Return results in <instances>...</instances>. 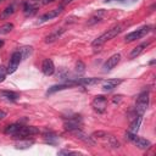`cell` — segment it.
Here are the masks:
<instances>
[{
  "mask_svg": "<svg viewBox=\"0 0 156 156\" xmlns=\"http://www.w3.org/2000/svg\"><path fill=\"white\" fill-rule=\"evenodd\" d=\"M39 133V129L34 126H22L21 129L13 135V138L16 139H23V138H27V136H32L34 134H38Z\"/></svg>",
  "mask_w": 156,
  "mask_h": 156,
  "instance_id": "obj_5",
  "label": "cell"
},
{
  "mask_svg": "<svg viewBox=\"0 0 156 156\" xmlns=\"http://www.w3.org/2000/svg\"><path fill=\"white\" fill-rule=\"evenodd\" d=\"M126 139L129 140V141H132L136 147H139L141 150H146V149H149L151 146V143L147 139L140 138L135 133H132V132H127L126 133Z\"/></svg>",
  "mask_w": 156,
  "mask_h": 156,
  "instance_id": "obj_2",
  "label": "cell"
},
{
  "mask_svg": "<svg viewBox=\"0 0 156 156\" xmlns=\"http://www.w3.org/2000/svg\"><path fill=\"white\" fill-rule=\"evenodd\" d=\"M2 45H4V41L0 39V48H2Z\"/></svg>",
  "mask_w": 156,
  "mask_h": 156,
  "instance_id": "obj_35",
  "label": "cell"
},
{
  "mask_svg": "<svg viewBox=\"0 0 156 156\" xmlns=\"http://www.w3.org/2000/svg\"><path fill=\"white\" fill-rule=\"evenodd\" d=\"M21 61H22V57H21L20 51L17 50L11 55V58H10V62H9V67H7V73L11 74V73L16 72V69L18 68Z\"/></svg>",
  "mask_w": 156,
  "mask_h": 156,
  "instance_id": "obj_8",
  "label": "cell"
},
{
  "mask_svg": "<svg viewBox=\"0 0 156 156\" xmlns=\"http://www.w3.org/2000/svg\"><path fill=\"white\" fill-rule=\"evenodd\" d=\"M149 44H150V43H149V41H146V43H141L140 45L135 46V48H134V49L130 51L129 57H130V58H135L136 56H139V55H140V54H141V52H143V51H144V50H145V49L149 46Z\"/></svg>",
  "mask_w": 156,
  "mask_h": 156,
  "instance_id": "obj_17",
  "label": "cell"
},
{
  "mask_svg": "<svg viewBox=\"0 0 156 156\" xmlns=\"http://www.w3.org/2000/svg\"><path fill=\"white\" fill-rule=\"evenodd\" d=\"M54 1H56V0H41V4H43V5H48V4L54 2Z\"/></svg>",
  "mask_w": 156,
  "mask_h": 156,
  "instance_id": "obj_34",
  "label": "cell"
},
{
  "mask_svg": "<svg viewBox=\"0 0 156 156\" xmlns=\"http://www.w3.org/2000/svg\"><path fill=\"white\" fill-rule=\"evenodd\" d=\"M106 138V140H107V143H108V145L110 146H112V147H119V143H118V140L113 136V135H106L105 136Z\"/></svg>",
  "mask_w": 156,
  "mask_h": 156,
  "instance_id": "obj_27",
  "label": "cell"
},
{
  "mask_svg": "<svg viewBox=\"0 0 156 156\" xmlns=\"http://www.w3.org/2000/svg\"><path fill=\"white\" fill-rule=\"evenodd\" d=\"M121 100H122V95H115L113 96V102L115 104H118Z\"/></svg>",
  "mask_w": 156,
  "mask_h": 156,
  "instance_id": "obj_31",
  "label": "cell"
},
{
  "mask_svg": "<svg viewBox=\"0 0 156 156\" xmlns=\"http://www.w3.org/2000/svg\"><path fill=\"white\" fill-rule=\"evenodd\" d=\"M34 144V140H29V139H26V138H23V139H20L16 144H15V147L16 149H20V150H24V149H29L32 145Z\"/></svg>",
  "mask_w": 156,
  "mask_h": 156,
  "instance_id": "obj_18",
  "label": "cell"
},
{
  "mask_svg": "<svg viewBox=\"0 0 156 156\" xmlns=\"http://www.w3.org/2000/svg\"><path fill=\"white\" fill-rule=\"evenodd\" d=\"M60 155H77V154H80V152H76V151H69V150H62L58 152Z\"/></svg>",
  "mask_w": 156,
  "mask_h": 156,
  "instance_id": "obj_30",
  "label": "cell"
},
{
  "mask_svg": "<svg viewBox=\"0 0 156 156\" xmlns=\"http://www.w3.org/2000/svg\"><path fill=\"white\" fill-rule=\"evenodd\" d=\"M122 28H123V27H122L121 24L113 26L112 28L107 29V32H105L104 34H101L100 37H98V38L91 43V45H93V46H100V45H102L104 43H106L107 40L113 39L115 37H117V35L122 32Z\"/></svg>",
  "mask_w": 156,
  "mask_h": 156,
  "instance_id": "obj_1",
  "label": "cell"
},
{
  "mask_svg": "<svg viewBox=\"0 0 156 156\" xmlns=\"http://www.w3.org/2000/svg\"><path fill=\"white\" fill-rule=\"evenodd\" d=\"M82 126V117L80 116H74V117H69L67 121H65L63 123V127L68 132H72L77 128H80Z\"/></svg>",
  "mask_w": 156,
  "mask_h": 156,
  "instance_id": "obj_9",
  "label": "cell"
},
{
  "mask_svg": "<svg viewBox=\"0 0 156 156\" xmlns=\"http://www.w3.org/2000/svg\"><path fill=\"white\" fill-rule=\"evenodd\" d=\"M62 9H63V7H61V6H60V7L55 9V10H51V11H49V12L44 13V15L40 17L39 22H45V21H49V20H52V18L57 17V16L62 12Z\"/></svg>",
  "mask_w": 156,
  "mask_h": 156,
  "instance_id": "obj_13",
  "label": "cell"
},
{
  "mask_svg": "<svg viewBox=\"0 0 156 156\" xmlns=\"http://www.w3.org/2000/svg\"><path fill=\"white\" fill-rule=\"evenodd\" d=\"M91 106H93V108H94L96 112L102 113V112H105V110H106V107H107V100H106V98L102 96V95H96V96L93 99V101H91Z\"/></svg>",
  "mask_w": 156,
  "mask_h": 156,
  "instance_id": "obj_6",
  "label": "cell"
},
{
  "mask_svg": "<svg viewBox=\"0 0 156 156\" xmlns=\"http://www.w3.org/2000/svg\"><path fill=\"white\" fill-rule=\"evenodd\" d=\"M65 30H66L65 28H57V29H55L52 33H50V34L45 38V43H48V44H49V43H54L56 39H58V38L65 33Z\"/></svg>",
  "mask_w": 156,
  "mask_h": 156,
  "instance_id": "obj_14",
  "label": "cell"
},
{
  "mask_svg": "<svg viewBox=\"0 0 156 156\" xmlns=\"http://www.w3.org/2000/svg\"><path fill=\"white\" fill-rule=\"evenodd\" d=\"M1 1H4V0H0V2H1Z\"/></svg>",
  "mask_w": 156,
  "mask_h": 156,
  "instance_id": "obj_36",
  "label": "cell"
},
{
  "mask_svg": "<svg viewBox=\"0 0 156 156\" xmlns=\"http://www.w3.org/2000/svg\"><path fill=\"white\" fill-rule=\"evenodd\" d=\"M122 83V79H108L107 82H105L102 84V89L105 91H111L113 90L115 88H117L119 84Z\"/></svg>",
  "mask_w": 156,
  "mask_h": 156,
  "instance_id": "obj_15",
  "label": "cell"
},
{
  "mask_svg": "<svg viewBox=\"0 0 156 156\" xmlns=\"http://www.w3.org/2000/svg\"><path fill=\"white\" fill-rule=\"evenodd\" d=\"M104 11L102 10H99L95 15H93L91 17H90V21H88V24H93V23H95V22H98V21H100V20H102V16H104Z\"/></svg>",
  "mask_w": 156,
  "mask_h": 156,
  "instance_id": "obj_25",
  "label": "cell"
},
{
  "mask_svg": "<svg viewBox=\"0 0 156 156\" xmlns=\"http://www.w3.org/2000/svg\"><path fill=\"white\" fill-rule=\"evenodd\" d=\"M101 79L99 78H78L77 79V85H94L100 83Z\"/></svg>",
  "mask_w": 156,
  "mask_h": 156,
  "instance_id": "obj_20",
  "label": "cell"
},
{
  "mask_svg": "<svg viewBox=\"0 0 156 156\" xmlns=\"http://www.w3.org/2000/svg\"><path fill=\"white\" fill-rule=\"evenodd\" d=\"M147 106H149V91H143L136 98V104H135L136 115H141L143 116L145 113Z\"/></svg>",
  "mask_w": 156,
  "mask_h": 156,
  "instance_id": "obj_3",
  "label": "cell"
},
{
  "mask_svg": "<svg viewBox=\"0 0 156 156\" xmlns=\"http://www.w3.org/2000/svg\"><path fill=\"white\" fill-rule=\"evenodd\" d=\"M44 139H45V141L49 143V144H56V143L58 141V136H57L55 133H52V132H46V133L44 134Z\"/></svg>",
  "mask_w": 156,
  "mask_h": 156,
  "instance_id": "obj_22",
  "label": "cell"
},
{
  "mask_svg": "<svg viewBox=\"0 0 156 156\" xmlns=\"http://www.w3.org/2000/svg\"><path fill=\"white\" fill-rule=\"evenodd\" d=\"M121 61V55L119 54H115L112 55L110 58H107V61L104 63L102 68H104V72H110L112 68H115L117 66V63Z\"/></svg>",
  "mask_w": 156,
  "mask_h": 156,
  "instance_id": "obj_11",
  "label": "cell"
},
{
  "mask_svg": "<svg viewBox=\"0 0 156 156\" xmlns=\"http://www.w3.org/2000/svg\"><path fill=\"white\" fill-rule=\"evenodd\" d=\"M6 74H7V68L2 65H0V83L5 80L6 78Z\"/></svg>",
  "mask_w": 156,
  "mask_h": 156,
  "instance_id": "obj_29",
  "label": "cell"
},
{
  "mask_svg": "<svg viewBox=\"0 0 156 156\" xmlns=\"http://www.w3.org/2000/svg\"><path fill=\"white\" fill-rule=\"evenodd\" d=\"M76 73L77 74H83L85 72V65L83 61H77L76 62Z\"/></svg>",
  "mask_w": 156,
  "mask_h": 156,
  "instance_id": "obj_28",
  "label": "cell"
},
{
  "mask_svg": "<svg viewBox=\"0 0 156 156\" xmlns=\"http://www.w3.org/2000/svg\"><path fill=\"white\" fill-rule=\"evenodd\" d=\"M72 1H73V0H62V1H61V5H60V6H61V7H63V6L68 5V4H71Z\"/></svg>",
  "mask_w": 156,
  "mask_h": 156,
  "instance_id": "obj_32",
  "label": "cell"
},
{
  "mask_svg": "<svg viewBox=\"0 0 156 156\" xmlns=\"http://www.w3.org/2000/svg\"><path fill=\"white\" fill-rule=\"evenodd\" d=\"M5 117H6V112L2 111V110H0V121H1L2 118H5Z\"/></svg>",
  "mask_w": 156,
  "mask_h": 156,
  "instance_id": "obj_33",
  "label": "cell"
},
{
  "mask_svg": "<svg viewBox=\"0 0 156 156\" xmlns=\"http://www.w3.org/2000/svg\"><path fill=\"white\" fill-rule=\"evenodd\" d=\"M12 29H13V24L12 23H5V24H2V26H0V35L9 34Z\"/></svg>",
  "mask_w": 156,
  "mask_h": 156,
  "instance_id": "obj_26",
  "label": "cell"
},
{
  "mask_svg": "<svg viewBox=\"0 0 156 156\" xmlns=\"http://www.w3.org/2000/svg\"><path fill=\"white\" fill-rule=\"evenodd\" d=\"M0 98L9 100V101H16L20 98V94L16 91H10V90H1L0 91Z\"/></svg>",
  "mask_w": 156,
  "mask_h": 156,
  "instance_id": "obj_16",
  "label": "cell"
},
{
  "mask_svg": "<svg viewBox=\"0 0 156 156\" xmlns=\"http://www.w3.org/2000/svg\"><path fill=\"white\" fill-rule=\"evenodd\" d=\"M18 51H20V54H21L22 60H26V58L32 54L33 48H32V46H22V48L18 49Z\"/></svg>",
  "mask_w": 156,
  "mask_h": 156,
  "instance_id": "obj_24",
  "label": "cell"
},
{
  "mask_svg": "<svg viewBox=\"0 0 156 156\" xmlns=\"http://www.w3.org/2000/svg\"><path fill=\"white\" fill-rule=\"evenodd\" d=\"M21 127H22V124H20V123H13V124H10V126H7L6 128H5V134H7V135H15L20 129H21Z\"/></svg>",
  "mask_w": 156,
  "mask_h": 156,
  "instance_id": "obj_21",
  "label": "cell"
},
{
  "mask_svg": "<svg viewBox=\"0 0 156 156\" xmlns=\"http://www.w3.org/2000/svg\"><path fill=\"white\" fill-rule=\"evenodd\" d=\"M150 29H151L150 26H143V27H140L139 29L128 33V34L126 35L124 40H126L127 43H130V41H134V40H136V39H140V38L145 37V35L150 32Z\"/></svg>",
  "mask_w": 156,
  "mask_h": 156,
  "instance_id": "obj_4",
  "label": "cell"
},
{
  "mask_svg": "<svg viewBox=\"0 0 156 156\" xmlns=\"http://www.w3.org/2000/svg\"><path fill=\"white\" fill-rule=\"evenodd\" d=\"M15 11H16V10H15V5H13V4H11V5L6 6V7H5V10H2V12H1L0 17H1V18H7V17H10Z\"/></svg>",
  "mask_w": 156,
  "mask_h": 156,
  "instance_id": "obj_23",
  "label": "cell"
},
{
  "mask_svg": "<svg viewBox=\"0 0 156 156\" xmlns=\"http://www.w3.org/2000/svg\"><path fill=\"white\" fill-rule=\"evenodd\" d=\"M41 72L45 74V76H51L54 74L55 72V65L52 62V60L50 58H45L41 63Z\"/></svg>",
  "mask_w": 156,
  "mask_h": 156,
  "instance_id": "obj_12",
  "label": "cell"
},
{
  "mask_svg": "<svg viewBox=\"0 0 156 156\" xmlns=\"http://www.w3.org/2000/svg\"><path fill=\"white\" fill-rule=\"evenodd\" d=\"M74 85H77V80L69 79V80H66V82H63V83H60V84H56V85L50 87V88L48 89L46 94L49 95V94H52V93H55V91H60V90H63V89H68V88L74 87Z\"/></svg>",
  "mask_w": 156,
  "mask_h": 156,
  "instance_id": "obj_10",
  "label": "cell"
},
{
  "mask_svg": "<svg viewBox=\"0 0 156 156\" xmlns=\"http://www.w3.org/2000/svg\"><path fill=\"white\" fill-rule=\"evenodd\" d=\"M141 121H143V116L141 115H136L135 118L133 119V122L130 123V128H129V132L132 133H138L139 128H140V124H141Z\"/></svg>",
  "mask_w": 156,
  "mask_h": 156,
  "instance_id": "obj_19",
  "label": "cell"
},
{
  "mask_svg": "<svg viewBox=\"0 0 156 156\" xmlns=\"http://www.w3.org/2000/svg\"><path fill=\"white\" fill-rule=\"evenodd\" d=\"M40 5V0H26L24 5H23V11L26 16H33Z\"/></svg>",
  "mask_w": 156,
  "mask_h": 156,
  "instance_id": "obj_7",
  "label": "cell"
}]
</instances>
